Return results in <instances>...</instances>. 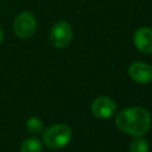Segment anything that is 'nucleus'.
I'll return each mask as SVG.
<instances>
[{"label":"nucleus","mask_w":152,"mask_h":152,"mask_svg":"<svg viewBox=\"0 0 152 152\" xmlns=\"http://www.w3.org/2000/svg\"><path fill=\"white\" fill-rule=\"evenodd\" d=\"M115 124L120 131L133 137H139L148 132L151 116L145 108L131 107L122 109L116 115Z\"/></svg>","instance_id":"1"},{"label":"nucleus","mask_w":152,"mask_h":152,"mask_svg":"<svg viewBox=\"0 0 152 152\" xmlns=\"http://www.w3.org/2000/svg\"><path fill=\"white\" fill-rule=\"evenodd\" d=\"M71 129L63 124H57L43 131V141L51 150H58L69 144Z\"/></svg>","instance_id":"2"},{"label":"nucleus","mask_w":152,"mask_h":152,"mask_svg":"<svg viewBox=\"0 0 152 152\" xmlns=\"http://www.w3.org/2000/svg\"><path fill=\"white\" fill-rule=\"evenodd\" d=\"M37 30V19L33 13L28 11H24L18 14L13 21V31L14 33L23 39L30 38L34 34Z\"/></svg>","instance_id":"3"},{"label":"nucleus","mask_w":152,"mask_h":152,"mask_svg":"<svg viewBox=\"0 0 152 152\" xmlns=\"http://www.w3.org/2000/svg\"><path fill=\"white\" fill-rule=\"evenodd\" d=\"M49 39L50 43L57 49L66 48L72 39V30L69 23L63 20L57 21L50 30Z\"/></svg>","instance_id":"4"},{"label":"nucleus","mask_w":152,"mask_h":152,"mask_svg":"<svg viewBox=\"0 0 152 152\" xmlns=\"http://www.w3.org/2000/svg\"><path fill=\"white\" fill-rule=\"evenodd\" d=\"M116 110V103L114 100L107 96H100L91 103V113L99 119H108Z\"/></svg>","instance_id":"5"},{"label":"nucleus","mask_w":152,"mask_h":152,"mask_svg":"<svg viewBox=\"0 0 152 152\" xmlns=\"http://www.w3.org/2000/svg\"><path fill=\"white\" fill-rule=\"evenodd\" d=\"M128 76L138 83H148L152 81V66L145 62H134L128 68Z\"/></svg>","instance_id":"6"},{"label":"nucleus","mask_w":152,"mask_h":152,"mask_svg":"<svg viewBox=\"0 0 152 152\" xmlns=\"http://www.w3.org/2000/svg\"><path fill=\"white\" fill-rule=\"evenodd\" d=\"M135 48L142 53H152V28L140 27L133 36Z\"/></svg>","instance_id":"7"},{"label":"nucleus","mask_w":152,"mask_h":152,"mask_svg":"<svg viewBox=\"0 0 152 152\" xmlns=\"http://www.w3.org/2000/svg\"><path fill=\"white\" fill-rule=\"evenodd\" d=\"M148 150H150L148 141L145 138H142V135L135 137L129 144L131 152H148Z\"/></svg>","instance_id":"8"},{"label":"nucleus","mask_w":152,"mask_h":152,"mask_svg":"<svg viewBox=\"0 0 152 152\" xmlns=\"http://www.w3.org/2000/svg\"><path fill=\"white\" fill-rule=\"evenodd\" d=\"M20 152H42V142L37 138H27L23 141Z\"/></svg>","instance_id":"9"},{"label":"nucleus","mask_w":152,"mask_h":152,"mask_svg":"<svg viewBox=\"0 0 152 152\" xmlns=\"http://www.w3.org/2000/svg\"><path fill=\"white\" fill-rule=\"evenodd\" d=\"M26 128L30 133H33V134H38V133H42L43 129H44V124L40 119L38 118H30L27 121H26Z\"/></svg>","instance_id":"10"},{"label":"nucleus","mask_w":152,"mask_h":152,"mask_svg":"<svg viewBox=\"0 0 152 152\" xmlns=\"http://www.w3.org/2000/svg\"><path fill=\"white\" fill-rule=\"evenodd\" d=\"M2 39H4V32H2V30L0 27V44L2 43Z\"/></svg>","instance_id":"11"}]
</instances>
